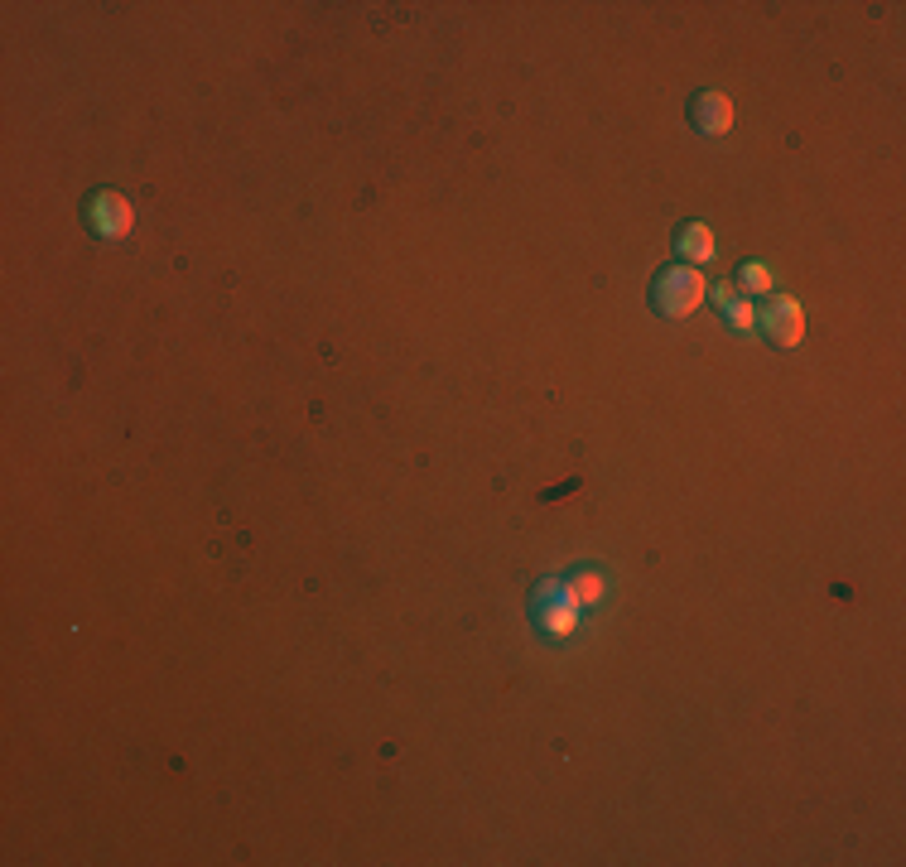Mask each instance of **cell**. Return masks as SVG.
I'll return each instance as SVG.
<instances>
[{
	"instance_id": "6da1fadb",
	"label": "cell",
	"mask_w": 906,
	"mask_h": 867,
	"mask_svg": "<svg viewBox=\"0 0 906 867\" xmlns=\"http://www.w3.org/2000/svg\"><path fill=\"white\" fill-rule=\"evenodd\" d=\"M699 304H704V280H699V270H690V265H670V270H661V280H656V309H661V314L690 318Z\"/></svg>"
},
{
	"instance_id": "3957f363",
	"label": "cell",
	"mask_w": 906,
	"mask_h": 867,
	"mask_svg": "<svg viewBox=\"0 0 906 867\" xmlns=\"http://www.w3.org/2000/svg\"><path fill=\"white\" fill-rule=\"evenodd\" d=\"M762 328L776 347H796L805 338V314H800V299H772L762 309Z\"/></svg>"
},
{
	"instance_id": "52a82bcc",
	"label": "cell",
	"mask_w": 906,
	"mask_h": 867,
	"mask_svg": "<svg viewBox=\"0 0 906 867\" xmlns=\"http://www.w3.org/2000/svg\"><path fill=\"white\" fill-rule=\"evenodd\" d=\"M574 598L593 603V598H598V574H584V578H579V593H574Z\"/></svg>"
},
{
	"instance_id": "5b68a950",
	"label": "cell",
	"mask_w": 906,
	"mask_h": 867,
	"mask_svg": "<svg viewBox=\"0 0 906 867\" xmlns=\"http://www.w3.org/2000/svg\"><path fill=\"white\" fill-rule=\"evenodd\" d=\"M680 251H685L690 261H709V256H714V232H709L704 222H690V227L680 232Z\"/></svg>"
},
{
	"instance_id": "277c9868",
	"label": "cell",
	"mask_w": 906,
	"mask_h": 867,
	"mask_svg": "<svg viewBox=\"0 0 906 867\" xmlns=\"http://www.w3.org/2000/svg\"><path fill=\"white\" fill-rule=\"evenodd\" d=\"M694 126L704 135H723L733 131V102L723 92H699L694 97Z\"/></svg>"
},
{
	"instance_id": "8992f818",
	"label": "cell",
	"mask_w": 906,
	"mask_h": 867,
	"mask_svg": "<svg viewBox=\"0 0 906 867\" xmlns=\"http://www.w3.org/2000/svg\"><path fill=\"white\" fill-rule=\"evenodd\" d=\"M738 285H743V294H767L772 289V270L757 261H747L743 270H738Z\"/></svg>"
},
{
	"instance_id": "ba28073f",
	"label": "cell",
	"mask_w": 906,
	"mask_h": 867,
	"mask_svg": "<svg viewBox=\"0 0 906 867\" xmlns=\"http://www.w3.org/2000/svg\"><path fill=\"white\" fill-rule=\"evenodd\" d=\"M728 318H733V328H747V323H752V309H747V304H733Z\"/></svg>"
},
{
	"instance_id": "7a4b0ae2",
	"label": "cell",
	"mask_w": 906,
	"mask_h": 867,
	"mask_svg": "<svg viewBox=\"0 0 906 867\" xmlns=\"http://www.w3.org/2000/svg\"><path fill=\"white\" fill-rule=\"evenodd\" d=\"M87 222H92V232H97V237L116 241V237H126V232L135 227V212H131V203H126L121 193H97V198H92V212H87Z\"/></svg>"
}]
</instances>
